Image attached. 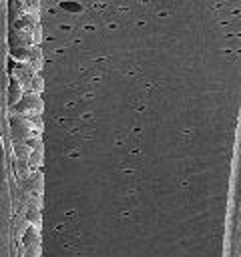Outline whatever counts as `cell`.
I'll use <instances>...</instances> for the list:
<instances>
[]
</instances>
